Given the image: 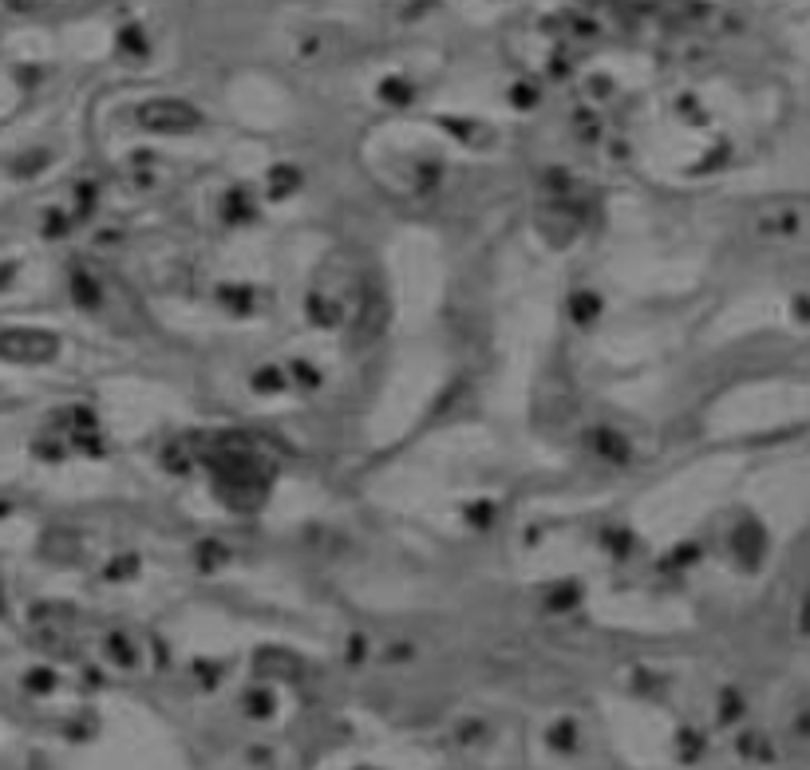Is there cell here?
Masks as SVG:
<instances>
[{"label":"cell","instance_id":"cell-1","mask_svg":"<svg viewBox=\"0 0 810 770\" xmlns=\"http://www.w3.org/2000/svg\"><path fill=\"white\" fill-rule=\"evenodd\" d=\"M138 123L155 135H182V131H194L202 123V115L190 103H182V99H151V103L138 107Z\"/></svg>","mask_w":810,"mask_h":770},{"label":"cell","instance_id":"cell-2","mask_svg":"<svg viewBox=\"0 0 810 770\" xmlns=\"http://www.w3.org/2000/svg\"><path fill=\"white\" fill-rule=\"evenodd\" d=\"M56 348H59V340L48 332H36V328H8V332H0V356H8V359L40 364V359H52Z\"/></svg>","mask_w":810,"mask_h":770},{"label":"cell","instance_id":"cell-3","mask_svg":"<svg viewBox=\"0 0 810 770\" xmlns=\"http://www.w3.org/2000/svg\"><path fill=\"white\" fill-rule=\"evenodd\" d=\"M589 447H593L601 458H609V463H625V458H628V443L617 431H609V427L589 435Z\"/></svg>","mask_w":810,"mask_h":770},{"label":"cell","instance_id":"cell-4","mask_svg":"<svg viewBox=\"0 0 810 770\" xmlns=\"http://www.w3.org/2000/svg\"><path fill=\"white\" fill-rule=\"evenodd\" d=\"M569 308H574V316L582 320V324H589V320L597 316V296L593 293H577L574 301H569Z\"/></svg>","mask_w":810,"mask_h":770},{"label":"cell","instance_id":"cell-5","mask_svg":"<svg viewBox=\"0 0 810 770\" xmlns=\"http://www.w3.org/2000/svg\"><path fill=\"white\" fill-rule=\"evenodd\" d=\"M277 387H281V372H273V367L257 372V392H277Z\"/></svg>","mask_w":810,"mask_h":770},{"label":"cell","instance_id":"cell-6","mask_svg":"<svg viewBox=\"0 0 810 770\" xmlns=\"http://www.w3.org/2000/svg\"><path fill=\"white\" fill-rule=\"evenodd\" d=\"M8 4L20 8V13H32V8H40V4H44V0H8Z\"/></svg>","mask_w":810,"mask_h":770}]
</instances>
